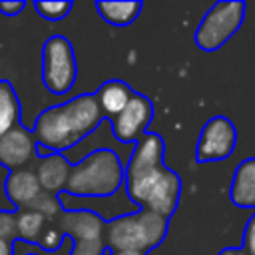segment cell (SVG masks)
Returning <instances> with one entry per match:
<instances>
[{
	"mask_svg": "<svg viewBox=\"0 0 255 255\" xmlns=\"http://www.w3.org/2000/svg\"><path fill=\"white\" fill-rule=\"evenodd\" d=\"M0 255H14V243L0 239Z\"/></svg>",
	"mask_w": 255,
	"mask_h": 255,
	"instance_id": "d4e9b609",
	"label": "cell"
},
{
	"mask_svg": "<svg viewBox=\"0 0 255 255\" xmlns=\"http://www.w3.org/2000/svg\"><path fill=\"white\" fill-rule=\"evenodd\" d=\"M4 193H6L8 201L16 207V211L28 209L36 201V197L42 193L36 171L28 169V167L10 171L4 181Z\"/></svg>",
	"mask_w": 255,
	"mask_h": 255,
	"instance_id": "30bf717a",
	"label": "cell"
},
{
	"mask_svg": "<svg viewBox=\"0 0 255 255\" xmlns=\"http://www.w3.org/2000/svg\"><path fill=\"white\" fill-rule=\"evenodd\" d=\"M126 183V167L114 149H94L72 165L66 193L76 197H108Z\"/></svg>",
	"mask_w": 255,
	"mask_h": 255,
	"instance_id": "7a4b0ae2",
	"label": "cell"
},
{
	"mask_svg": "<svg viewBox=\"0 0 255 255\" xmlns=\"http://www.w3.org/2000/svg\"><path fill=\"white\" fill-rule=\"evenodd\" d=\"M96 8L100 16L116 26H126L135 20V16L141 10L139 2H96Z\"/></svg>",
	"mask_w": 255,
	"mask_h": 255,
	"instance_id": "ac0fdd59",
	"label": "cell"
},
{
	"mask_svg": "<svg viewBox=\"0 0 255 255\" xmlns=\"http://www.w3.org/2000/svg\"><path fill=\"white\" fill-rule=\"evenodd\" d=\"M149 120H151L149 100L133 94L129 104L124 108V112L112 120V133L118 141L129 143L133 139H139L145 133Z\"/></svg>",
	"mask_w": 255,
	"mask_h": 255,
	"instance_id": "52a82bcc",
	"label": "cell"
},
{
	"mask_svg": "<svg viewBox=\"0 0 255 255\" xmlns=\"http://www.w3.org/2000/svg\"><path fill=\"white\" fill-rule=\"evenodd\" d=\"M106 241L104 239H84L74 241L70 255H106Z\"/></svg>",
	"mask_w": 255,
	"mask_h": 255,
	"instance_id": "44dd1931",
	"label": "cell"
},
{
	"mask_svg": "<svg viewBox=\"0 0 255 255\" xmlns=\"http://www.w3.org/2000/svg\"><path fill=\"white\" fill-rule=\"evenodd\" d=\"M96 100H98V106L102 110L104 116L108 118H116L124 112V108L129 104L133 92L120 80H112V82H106L96 94Z\"/></svg>",
	"mask_w": 255,
	"mask_h": 255,
	"instance_id": "9a60e30c",
	"label": "cell"
},
{
	"mask_svg": "<svg viewBox=\"0 0 255 255\" xmlns=\"http://www.w3.org/2000/svg\"><path fill=\"white\" fill-rule=\"evenodd\" d=\"M245 251L249 255H255V215L249 219L245 227Z\"/></svg>",
	"mask_w": 255,
	"mask_h": 255,
	"instance_id": "cb8c5ba5",
	"label": "cell"
},
{
	"mask_svg": "<svg viewBox=\"0 0 255 255\" xmlns=\"http://www.w3.org/2000/svg\"><path fill=\"white\" fill-rule=\"evenodd\" d=\"M0 239L18 241L16 233V213L14 211H0Z\"/></svg>",
	"mask_w": 255,
	"mask_h": 255,
	"instance_id": "7402d4cb",
	"label": "cell"
},
{
	"mask_svg": "<svg viewBox=\"0 0 255 255\" xmlns=\"http://www.w3.org/2000/svg\"><path fill=\"white\" fill-rule=\"evenodd\" d=\"M110 255H143V253H137V251H112Z\"/></svg>",
	"mask_w": 255,
	"mask_h": 255,
	"instance_id": "4316f807",
	"label": "cell"
},
{
	"mask_svg": "<svg viewBox=\"0 0 255 255\" xmlns=\"http://www.w3.org/2000/svg\"><path fill=\"white\" fill-rule=\"evenodd\" d=\"M20 124V100L8 80H0V139Z\"/></svg>",
	"mask_w": 255,
	"mask_h": 255,
	"instance_id": "2e32d148",
	"label": "cell"
},
{
	"mask_svg": "<svg viewBox=\"0 0 255 255\" xmlns=\"http://www.w3.org/2000/svg\"><path fill=\"white\" fill-rule=\"evenodd\" d=\"M34 171H36L42 191L60 195L66 189V183H68V177L72 171V163L66 159L64 153H50L46 157H38Z\"/></svg>",
	"mask_w": 255,
	"mask_h": 255,
	"instance_id": "4fadbf2b",
	"label": "cell"
},
{
	"mask_svg": "<svg viewBox=\"0 0 255 255\" xmlns=\"http://www.w3.org/2000/svg\"><path fill=\"white\" fill-rule=\"evenodd\" d=\"M231 201L239 207H255V157L245 159L235 169L231 181Z\"/></svg>",
	"mask_w": 255,
	"mask_h": 255,
	"instance_id": "5bb4252c",
	"label": "cell"
},
{
	"mask_svg": "<svg viewBox=\"0 0 255 255\" xmlns=\"http://www.w3.org/2000/svg\"><path fill=\"white\" fill-rule=\"evenodd\" d=\"M235 128L227 118L209 120L197 141V159L199 161H219L231 155L235 147Z\"/></svg>",
	"mask_w": 255,
	"mask_h": 255,
	"instance_id": "8992f818",
	"label": "cell"
},
{
	"mask_svg": "<svg viewBox=\"0 0 255 255\" xmlns=\"http://www.w3.org/2000/svg\"><path fill=\"white\" fill-rule=\"evenodd\" d=\"M221 255H249L245 249H239V247H231V249H225L221 251Z\"/></svg>",
	"mask_w": 255,
	"mask_h": 255,
	"instance_id": "484cf974",
	"label": "cell"
},
{
	"mask_svg": "<svg viewBox=\"0 0 255 255\" xmlns=\"http://www.w3.org/2000/svg\"><path fill=\"white\" fill-rule=\"evenodd\" d=\"M165 231H167L165 217L149 209H139L129 215L114 217L106 225L104 241L112 251L145 253L165 237Z\"/></svg>",
	"mask_w": 255,
	"mask_h": 255,
	"instance_id": "3957f363",
	"label": "cell"
},
{
	"mask_svg": "<svg viewBox=\"0 0 255 255\" xmlns=\"http://www.w3.org/2000/svg\"><path fill=\"white\" fill-rule=\"evenodd\" d=\"M26 8V2L24 0H0V14L2 16H18L22 10Z\"/></svg>",
	"mask_w": 255,
	"mask_h": 255,
	"instance_id": "603a6c76",
	"label": "cell"
},
{
	"mask_svg": "<svg viewBox=\"0 0 255 255\" xmlns=\"http://www.w3.org/2000/svg\"><path fill=\"white\" fill-rule=\"evenodd\" d=\"M60 231L72 241L84 239H104L106 223L100 215L92 211H62L60 213Z\"/></svg>",
	"mask_w": 255,
	"mask_h": 255,
	"instance_id": "8fae6325",
	"label": "cell"
},
{
	"mask_svg": "<svg viewBox=\"0 0 255 255\" xmlns=\"http://www.w3.org/2000/svg\"><path fill=\"white\" fill-rule=\"evenodd\" d=\"M34 10L50 22H58L62 18L68 16V12L72 10V2H44V0H36L34 2Z\"/></svg>",
	"mask_w": 255,
	"mask_h": 255,
	"instance_id": "d6986e66",
	"label": "cell"
},
{
	"mask_svg": "<svg viewBox=\"0 0 255 255\" xmlns=\"http://www.w3.org/2000/svg\"><path fill=\"white\" fill-rule=\"evenodd\" d=\"M179 189H181V183H179L177 173H173L171 169L163 167L159 177L151 185L145 201H143V209H149V211H153V213H157V215L167 219V215L173 213V209L177 205Z\"/></svg>",
	"mask_w": 255,
	"mask_h": 255,
	"instance_id": "9c48e42d",
	"label": "cell"
},
{
	"mask_svg": "<svg viewBox=\"0 0 255 255\" xmlns=\"http://www.w3.org/2000/svg\"><path fill=\"white\" fill-rule=\"evenodd\" d=\"M78 66L68 38L52 36L42 46V82L48 92L60 96L72 90Z\"/></svg>",
	"mask_w": 255,
	"mask_h": 255,
	"instance_id": "277c9868",
	"label": "cell"
},
{
	"mask_svg": "<svg viewBox=\"0 0 255 255\" xmlns=\"http://www.w3.org/2000/svg\"><path fill=\"white\" fill-rule=\"evenodd\" d=\"M36 159V139L32 129L18 124L0 139V165L8 171L24 169Z\"/></svg>",
	"mask_w": 255,
	"mask_h": 255,
	"instance_id": "ba28073f",
	"label": "cell"
},
{
	"mask_svg": "<svg viewBox=\"0 0 255 255\" xmlns=\"http://www.w3.org/2000/svg\"><path fill=\"white\" fill-rule=\"evenodd\" d=\"M243 14H245L243 2H217L197 26L195 32L197 46L205 52L217 50L241 26Z\"/></svg>",
	"mask_w": 255,
	"mask_h": 255,
	"instance_id": "5b68a950",
	"label": "cell"
},
{
	"mask_svg": "<svg viewBox=\"0 0 255 255\" xmlns=\"http://www.w3.org/2000/svg\"><path fill=\"white\" fill-rule=\"evenodd\" d=\"M46 217L36 209H20L16 211V233L18 239L30 245H36L46 231Z\"/></svg>",
	"mask_w": 255,
	"mask_h": 255,
	"instance_id": "e0dca14e",
	"label": "cell"
},
{
	"mask_svg": "<svg viewBox=\"0 0 255 255\" xmlns=\"http://www.w3.org/2000/svg\"><path fill=\"white\" fill-rule=\"evenodd\" d=\"M102 110L94 94H82L64 104L46 108L34 122L32 133L38 145L52 153H64L84 141L102 124Z\"/></svg>",
	"mask_w": 255,
	"mask_h": 255,
	"instance_id": "6da1fadb",
	"label": "cell"
},
{
	"mask_svg": "<svg viewBox=\"0 0 255 255\" xmlns=\"http://www.w3.org/2000/svg\"><path fill=\"white\" fill-rule=\"evenodd\" d=\"M30 209H36V211H40L46 219H52V217H56V215H60L64 209H62V203H60V199H58V195H52V193H46V191H42L38 197H36V201L30 205Z\"/></svg>",
	"mask_w": 255,
	"mask_h": 255,
	"instance_id": "ffe728a7",
	"label": "cell"
},
{
	"mask_svg": "<svg viewBox=\"0 0 255 255\" xmlns=\"http://www.w3.org/2000/svg\"><path fill=\"white\" fill-rule=\"evenodd\" d=\"M22 255H40V249H36V251H24Z\"/></svg>",
	"mask_w": 255,
	"mask_h": 255,
	"instance_id": "83f0119b",
	"label": "cell"
},
{
	"mask_svg": "<svg viewBox=\"0 0 255 255\" xmlns=\"http://www.w3.org/2000/svg\"><path fill=\"white\" fill-rule=\"evenodd\" d=\"M161 157H163V139L155 133H143L137 139L133 153L126 165V177H133L161 167Z\"/></svg>",
	"mask_w": 255,
	"mask_h": 255,
	"instance_id": "7c38bea8",
	"label": "cell"
}]
</instances>
